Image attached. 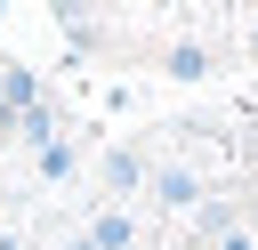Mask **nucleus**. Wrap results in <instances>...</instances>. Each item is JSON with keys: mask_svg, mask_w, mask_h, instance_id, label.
Returning <instances> with one entry per match:
<instances>
[{"mask_svg": "<svg viewBox=\"0 0 258 250\" xmlns=\"http://www.w3.org/2000/svg\"><path fill=\"white\" fill-rule=\"evenodd\" d=\"M161 73H177V81H202V73H210V48H202V40H177V48L161 56Z\"/></svg>", "mask_w": 258, "mask_h": 250, "instance_id": "nucleus-3", "label": "nucleus"}, {"mask_svg": "<svg viewBox=\"0 0 258 250\" xmlns=\"http://www.w3.org/2000/svg\"><path fill=\"white\" fill-rule=\"evenodd\" d=\"M250 40H258V24H250Z\"/></svg>", "mask_w": 258, "mask_h": 250, "instance_id": "nucleus-4", "label": "nucleus"}, {"mask_svg": "<svg viewBox=\"0 0 258 250\" xmlns=\"http://www.w3.org/2000/svg\"><path fill=\"white\" fill-rule=\"evenodd\" d=\"M145 194H153L161 210H194V202H202V177H194L185 161H161V169H145Z\"/></svg>", "mask_w": 258, "mask_h": 250, "instance_id": "nucleus-1", "label": "nucleus"}, {"mask_svg": "<svg viewBox=\"0 0 258 250\" xmlns=\"http://www.w3.org/2000/svg\"><path fill=\"white\" fill-rule=\"evenodd\" d=\"M97 177H105L113 194H129V185H145V153H137V145H113V153L97 161Z\"/></svg>", "mask_w": 258, "mask_h": 250, "instance_id": "nucleus-2", "label": "nucleus"}]
</instances>
